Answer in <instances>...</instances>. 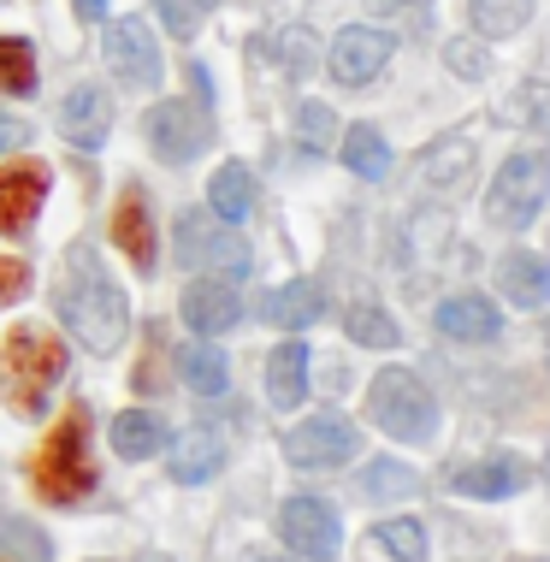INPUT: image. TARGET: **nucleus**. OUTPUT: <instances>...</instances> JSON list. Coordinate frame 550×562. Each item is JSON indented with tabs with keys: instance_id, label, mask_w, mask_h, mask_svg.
<instances>
[{
	"instance_id": "38",
	"label": "nucleus",
	"mask_w": 550,
	"mask_h": 562,
	"mask_svg": "<svg viewBox=\"0 0 550 562\" xmlns=\"http://www.w3.org/2000/svg\"><path fill=\"white\" fill-rule=\"evenodd\" d=\"M19 136H24V125H19V119H7V113H0V155H7V148L19 143Z\"/></svg>"
},
{
	"instance_id": "11",
	"label": "nucleus",
	"mask_w": 550,
	"mask_h": 562,
	"mask_svg": "<svg viewBox=\"0 0 550 562\" xmlns=\"http://www.w3.org/2000/svg\"><path fill=\"white\" fill-rule=\"evenodd\" d=\"M48 202V166L42 160H12L0 166V232H30Z\"/></svg>"
},
{
	"instance_id": "41",
	"label": "nucleus",
	"mask_w": 550,
	"mask_h": 562,
	"mask_svg": "<svg viewBox=\"0 0 550 562\" xmlns=\"http://www.w3.org/2000/svg\"><path fill=\"white\" fill-rule=\"evenodd\" d=\"M379 7H420V0H379Z\"/></svg>"
},
{
	"instance_id": "32",
	"label": "nucleus",
	"mask_w": 550,
	"mask_h": 562,
	"mask_svg": "<svg viewBox=\"0 0 550 562\" xmlns=\"http://www.w3.org/2000/svg\"><path fill=\"white\" fill-rule=\"evenodd\" d=\"M367 492L373 497H415L420 492V474L403 462H373L367 468Z\"/></svg>"
},
{
	"instance_id": "3",
	"label": "nucleus",
	"mask_w": 550,
	"mask_h": 562,
	"mask_svg": "<svg viewBox=\"0 0 550 562\" xmlns=\"http://www.w3.org/2000/svg\"><path fill=\"white\" fill-rule=\"evenodd\" d=\"M36 492L48 504H83L96 492V462H89V408L71 403L66 420L48 432V445L36 450V468H30Z\"/></svg>"
},
{
	"instance_id": "19",
	"label": "nucleus",
	"mask_w": 550,
	"mask_h": 562,
	"mask_svg": "<svg viewBox=\"0 0 550 562\" xmlns=\"http://www.w3.org/2000/svg\"><path fill=\"white\" fill-rule=\"evenodd\" d=\"M267 397L279 408H296L308 397V344L302 338H290L267 356Z\"/></svg>"
},
{
	"instance_id": "34",
	"label": "nucleus",
	"mask_w": 550,
	"mask_h": 562,
	"mask_svg": "<svg viewBox=\"0 0 550 562\" xmlns=\"http://www.w3.org/2000/svg\"><path fill=\"white\" fill-rule=\"evenodd\" d=\"M515 119V125H539L550 131V83H527V89H515L509 95V108H503Z\"/></svg>"
},
{
	"instance_id": "2",
	"label": "nucleus",
	"mask_w": 550,
	"mask_h": 562,
	"mask_svg": "<svg viewBox=\"0 0 550 562\" xmlns=\"http://www.w3.org/2000/svg\"><path fill=\"white\" fill-rule=\"evenodd\" d=\"M66 373V344L48 326H12V338L0 344V403L12 415H42Z\"/></svg>"
},
{
	"instance_id": "28",
	"label": "nucleus",
	"mask_w": 550,
	"mask_h": 562,
	"mask_svg": "<svg viewBox=\"0 0 550 562\" xmlns=\"http://www.w3.org/2000/svg\"><path fill=\"white\" fill-rule=\"evenodd\" d=\"M468 19L480 36H515L532 19V0H468Z\"/></svg>"
},
{
	"instance_id": "36",
	"label": "nucleus",
	"mask_w": 550,
	"mask_h": 562,
	"mask_svg": "<svg viewBox=\"0 0 550 562\" xmlns=\"http://www.w3.org/2000/svg\"><path fill=\"white\" fill-rule=\"evenodd\" d=\"M445 59H450V71H462V78H485V48L480 42H450Z\"/></svg>"
},
{
	"instance_id": "7",
	"label": "nucleus",
	"mask_w": 550,
	"mask_h": 562,
	"mask_svg": "<svg viewBox=\"0 0 550 562\" xmlns=\"http://www.w3.org/2000/svg\"><path fill=\"white\" fill-rule=\"evenodd\" d=\"M143 131H148V148H155L160 160H172V166H183L190 155H202V143L213 136L207 113L195 108V101H160V108H148Z\"/></svg>"
},
{
	"instance_id": "22",
	"label": "nucleus",
	"mask_w": 550,
	"mask_h": 562,
	"mask_svg": "<svg viewBox=\"0 0 550 562\" xmlns=\"http://www.w3.org/2000/svg\"><path fill=\"white\" fill-rule=\"evenodd\" d=\"M178 368H183V385L202 391V397H220V391L232 385V361H225V349H213V344L178 349Z\"/></svg>"
},
{
	"instance_id": "8",
	"label": "nucleus",
	"mask_w": 550,
	"mask_h": 562,
	"mask_svg": "<svg viewBox=\"0 0 550 562\" xmlns=\"http://www.w3.org/2000/svg\"><path fill=\"white\" fill-rule=\"evenodd\" d=\"M284 456L296 468H338L349 456H361V432H356V420H344V415H314L284 438Z\"/></svg>"
},
{
	"instance_id": "12",
	"label": "nucleus",
	"mask_w": 550,
	"mask_h": 562,
	"mask_svg": "<svg viewBox=\"0 0 550 562\" xmlns=\"http://www.w3.org/2000/svg\"><path fill=\"white\" fill-rule=\"evenodd\" d=\"M178 255L190 267L202 261V272H249V243H243L232 225H213V232H202V214H183Z\"/></svg>"
},
{
	"instance_id": "35",
	"label": "nucleus",
	"mask_w": 550,
	"mask_h": 562,
	"mask_svg": "<svg viewBox=\"0 0 550 562\" xmlns=\"http://www.w3.org/2000/svg\"><path fill=\"white\" fill-rule=\"evenodd\" d=\"M279 59H284V66L302 78V71L314 66V36H308V30H284V42H279Z\"/></svg>"
},
{
	"instance_id": "9",
	"label": "nucleus",
	"mask_w": 550,
	"mask_h": 562,
	"mask_svg": "<svg viewBox=\"0 0 550 562\" xmlns=\"http://www.w3.org/2000/svg\"><path fill=\"white\" fill-rule=\"evenodd\" d=\"M106 66H113L119 83L131 89H155L160 83V48H155V30L143 19H113L106 24Z\"/></svg>"
},
{
	"instance_id": "43",
	"label": "nucleus",
	"mask_w": 550,
	"mask_h": 562,
	"mask_svg": "<svg viewBox=\"0 0 550 562\" xmlns=\"http://www.w3.org/2000/svg\"><path fill=\"white\" fill-rule=\"evenodd\" d=\"M545 562H550V557H545Z\"/></svg>"
},
{
	"instance_id": "17",
	"label": "nucleus",
	"mask_w": 550,
	"mask_h": 562,
	"mask_svg": "<svg viewBox=\"0 0 550 562\" xmlns=\"http://www.w3.org/2000/svg\"><path fill=\"white\" fill-rule=\"evenodd\" d=\"M225 468V438L213 432V427H190V432H178V445H172V480L178 485H202L213 480Z\"/></svg>"
},
{
	"instance_id": "6",
	"label": "nucleus",
	"mask_w": 550,
	"mask_h": 562,
	"mask_svg": "<svg viewBox=\"0 0 550 562\" xmlns=\"http://www.w3.org/2000/svg\"><path fill=\"white\" fill-rule=\"evenodd\" d=\"M279 533L284 544L296 557H308V562H332L344 551V521H338V509L326 504V497H284V509H279Z\"/></svg>"
},
{
	"instance_id": "20",
	"label": "nucleus",
	"mask_w": 550,
	"mask_h": 562,
	"mask_svg": "<svg viewBox=\"0 0 550 562\" xmlns=\"http://www.w3.org/2000/svg\"><path fill=\"white\" fill-rule=\"evenodd\" d=\"M319 308H326V296H319V284H314V279H290V284H279V291H267V296H261V314H267L272 326H284V331L314 326V321H319Z\"/></svg>"
},
{
	"instance_id": "25",
	"label": "nucleus",
	"mask_w": 550,
	"mask_h": 562,
	"mask_svg": "<svg viewBox=\"0 0 550 562\" xmlns=\"http://www.w3.org/2000/svg\"><path fill=\"white\" fill-rule=\"evenodd\" d=\"M344 166L356 178H391V148L373 125H349L344 131Z\"/></svg>"
},
{
	"instance_id": "15",
	"label": "nucleus",
	"mask_w": 550,
	"mask_h": 562,
	"mask_svg": "<svg viewBox=\"0 0 550 562\" xmlns=\"http://www.w3.org/2000/svg\"><path fill=\"white\" fill-rule=\"evenodd\" d=\"M106 131H113V101L96 83H78L66 101H59V136L78 148H101Z\"/></svg>"
},
{
	"instance_id": "29",
	"label": "nucleus",
	"mask_w": 550,
	"mask_h": 562,
	"mask_svg": "<svg viewBox=\"0 0 550 562\" xmlns=\"http://www.w3.org/2000/svg\"><path fill=\"white\" fill-rule=\"evenodd\" d=\"M0 89L7 95H36V48L24 36H0Z\"/></svg>"
},
{
	"instance_id": "10",
	"label": "nucleus",
	"mask_w": 550,
	"mask_h": 562,
	"mask_svg": "<svg viewBox=\"0 0 550 562\" xmlns=\"http://www.w3.org/2000/svg\"><path fill=\"white\" fill-rule=\"evenodd\" d=\"M332 78H338L344 89H361V83H373L379 71L391 66V36L385 30H373V24H349L338 42H332Z\"/></svg>"
},
{
	"instance_id": "21",
	"label": "nucleus",
	"mask_w": 550,
	"mask_h": 562,
	"mask_svg": "<svg viewBox=\"0 0 550 562\" xmlns=\"http://www.w3.org/2000/svg\"><path fill=\"white\" fill-rule=\"evenodd\" d=\"M532 468L521 462V456H492V462H473L456 474V492L462 497H515L527 485Z\"/></svg>"
},
{
	"instance_id": "18",
	"label": "nucleus",
	"mask_w": 550,
	"mask_h": 562,
	"mask_svg": "<svg viewBox=\"0 0 550 562\" xmlns=\"http://www.w3.org/2000/svg\"><path fill=\"white\" fill-rule=\"evenodd\" d=\"M438 331L456 344H485L503 331V314L485 296H450V302H438Z\"/></svg>"
},
{
	"instance_id": "37",
	"label": "nucleus",
	"mask_w": 550,
	"mask_h": 562,
	"mask_svg": "<svg viewBox=\"0 0 550 562\" xmlns=\"http://www.w3.org/2000/svg\"><path fill=\"white\" fill-rule=\"evenodd\" d=\"M24 291H30V267L12 261V255H0V308H7V302H19Z\"/></svg>"
},
{
	"instance_id": "31",
	"label": "nucleus",
	"mask_w": 550,
	"mask_h": 562,
	"mask_svg": "<svg viewBox=\"0 0 550 562\" xmlns=\"http://www.w3.org/2000/svg\"><path fill=\"white\" fill-rule=\"evenodd\" d=\"M296 131H302V148H308V155H326V148H332V131H338V119H332L326 101H302Z\"/></svg>"
},
{
	"instance_id": "16",
	"label": "nucleus",
	"mask_w": 550,
	"mask_h": 562,
	"mask_svg": "<svg viewBox=\"0 0 550 562\" xmlns=\"http://www.w3.org/2000/svg\"><path fill=\"white\" fill-rule=\"evenodd\" d=\"M497 284L509 302H521V308H545L550 302V261L532 249H509L497 261Z\"/></svg>"
},
{
	"instance_id": "27",
	"label": "nucleus",
	"mask_w": 550,
	"mask_h": 562,
	"mask_svg": "<svg viewBox=\"0 0 550 562\" xmlns=\"http://www.w3.org/2000/svg\"><path fill=\"white\" fill-rule=\"evenodd\" d=\"M367 551L385 557V562H420L426 557V527L420 521H385V527H373Z\"/></svg>"
},
{
	"instance_id": "40",
	"label": "nucleus",
	"mask_w": 550,
	"mask_h": 562,
	"mask_svg": "<svg viewBox=\"0 0 550 562\" xmlns=\"http://www.w3.org/2000/svg\"><path fill=\"white\" fill-rule=\"evenodd\" d=\"M237 562H284V557H272V551H261V544H249V551H243Z\"/></svg>"
},
{
	"instance_id": "42",
	"label": "nucleus",
	"mask_w": 550,
	"mask_h": 562,
	"mask_svg": "<svg viewBox=\"0 0 550 562\" xmlns=\"http://www.w3.org/2000/svg\"><path fill=\"white\" fill-rule=\"evenodd\" d=\"M143 562H172V557H143Z\"/></svg>"
},
{
	"instance_id": "4",
	"label": "nucleus",
	"mask_w": 550,
	"mask_h": 562,
	"mask_svg": "<svg viewBox=\"0 0 550 562\" xmlns=\"http://www.w3.org/2000/svg\"><path fill=\"white\" fill-rule=\"evenodd\" d=\"M550 202V148H515L497 166L492 190H485V214L492 225H527Z\"/></svg>"
},
{
	"instance_id": "24",
	"label": "nucleus",
	"mask_w": 550,
	"mask_h": 562,
	"mask_svg": "<svg viewBox=\"0 0 550 562\" xmlns=\"http://www.w3.org/2000/svg\"><path fill=\"white\" fill-rule=\"evenodd\" d=\"M207 202H213V214L220 220H249V202H255V190H249V166L243 160H225L220 172H213V184H207Z\"/></svg>"
},
{
	"instance_id": "14",
	"label": "nucleus",
	"mask_w": 550,
	"mask_h": 562,
	"mask_svg": "<svg viewBox=\"0 0 550 562\" xmlns=\"http://www.w3.org/2000/svg\"><path fill=\"white\" fill-rule=\"evenodd\" d=\"M113 243L125 249V261L136 267V272H155V261H160V243H155V214H148V202H143V190H125L119 195V207H113Z\"/></svg>"
},
{
	"instance_id": "23",
	"label": "nucleus",
	"mask_w": 550,
	"mask_h": 562,
	"mask_svg": "<svg viewBox=\"0 0 550 562\" xmlns=\"http://www.w3.org/2000/svg\"><path fill=\"white\" fill-rule=\"evenodd\" d=\"M426 184H445V195H456V190H468V178H473V148H468V136H450V143H438L433 155H426Z\"/></svg>"
},
{
	"instance_id": "30",
	"label": "nucleus",
	"mask_w": 550,
	"mask_h": 562,
	"mask_svg": "<svg viewBox=\"0 0 550 562\" xmlns=\"http://www.w3.org/2000/svg\"><path fill=\"white\" fill-rule=\"evenodd\" d=\"M344 331H349L356 344H367V349H396V338H403V331H396V321L379 308V302H356V308L344 314Z\"/></svg>"
},
{
	"instance_id": "33",
	"label": "nucleus",
	"mask_w": 550,
	"mask_h": 562,
	"mask_svg": "<svg viewBox=\"0 0 550 562\" xmlns=\"http://www.w3.org/2000/svg\"><path fill=\"white\" fill-rule=\"evenodd\" d=\"M207 7H213V0H155L160 24L172 30L178 42H190L195 30H202V19H207Z\"/></svg>"
},
{
	"instance_id": "5",
	"label": "nucleus",
	"mask_w": 550,
	"mask_h": 562,
	"mask_svg": "<svg viewBox=\"0 0 550 562\" xmlns=\"http://www.w3.org/2000/svg\"><path fill=\"white\" fill-rule=\"evenodd\" d=\"M367 415L379 420L391 438H403V445H426L433 438V397H426V385L408 368H385L373 379V391H367Z\"/></svg>"
},
{
	"instance_id": "26",
	"label": "nucleus",
	"mask_w": 550,
	"mask_h": 562,
	"mask_svg": "<svg viewBox=\"0 0 550 562\" xmlns=\"http://www.w3.org/2000/svg\"><path fill=\"white\" fill-rule=\"evenodd\" d=\"M155 445H160V420L148 415V408H125V415L113 420V450L125 456V462L155 456Z\"/></svg>"
},
{
	"instance_id": "13",
	"label": "nucleus",
	"mask_w": 550,
	"mask_h": 562,
	"mask_svg": "<svg viewBox=\"0 0 550 562\" xmlns=\"http://www.w3.org/2000/svg\"><path fill=\"white\" fill-rule=\"evenodd\" d=\"M178 314H183V326H190L195 338H220V331H232L243 321V302L225 279H195L190 291H183Z\"/></svg>"
},
{
	"instance_id": "1",
	"label": "nucleus",
	"mask_w": 550,
	"mask_h": 562,
	"mask_svg": "<svg viewBox=\"0 0 550 562\" xmlns=\"http://www.w3.org/2000/svg\"><path fill=\"white\" fill-rule=\"evenodd\" d=\"M54 308L89 356H113V349L131 338V302L101 272L89 243H78V249L66 255V279H59V291H54Z\"/></svg>"
},
{
	"instance_id": "39",
	"label": "nucleus",
	"mask_w": 550,
	"mask_h": 562,
	"mask_svg": "<svg viewBox=\"0 0 550 562\" xmlns=\"http://www.w3.org/2000/svg\"><path fill=\"white\" fill-rule=\"evenodd\" d=\"M78 19H106V0H78Z\"/></svg>"
}]
</instances>
